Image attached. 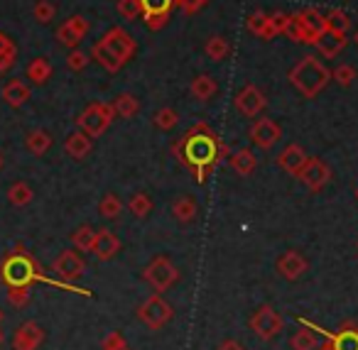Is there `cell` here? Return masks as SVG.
I'll list each match as a JSON object with an SVG mask.
<instances>
[{
    "instance_id": "f546056e",
    "label": "cell",
    "mask_w": 358,
    "mask_h": 350,
    "mask_svg": "<svg viewBox=\"0 0 358 350\" xmlns=\"http://www.w3.org/2000/svg\"><path fill=\"white\" fill-rule=\"evenodd\" d=\"M71 242L79 252H94V242H96V231L91 226H81L71 233Z\"/></svg>"
},
{
    "instance_id": "9a60e30c",
    "label": "cell",
    "mask_w": 358,
    "mask_h": 350,
    "mask_svg": "<svg viewBox=\"0 0 358 350\" xmlns=\"http://www.w3.org/2000/svg\"><path fill=\"white\" fill-rule=\"evenodd\" d=\"M45 343V328L37 321H25L13 333V350H37Z\"/></svg>"
},
{
    "instance_id": "836d02e7",
    "label": "cell",
    "mask_w": 358,
    "mask_h": 350,
    "mask_svg": "<svg viewBox=\"0 0 358 350\" xmlns=\"http://www.w3.org/2000/svg\"><path fill=\"white\" fill-rule=\"evenodd\" d=\"M125 208H128L135 218H148L150 211H152V201H150L148 194L138 191V194H133V196H130V201L125 203Z\"/></svg>"
},
{
    "instance_id": "4316f807",
    "label": "cell",
    "mask_w": 358,
    "mask_h": 350,
    "mask_svg": "<svg viewBox=\"0 0 358 350\" xmlns=\"http://www.w3.org/2000/svg\"><path fill=\"white\" fill-rule=\"evenodd\" d=\"M110 105H113V113L118 115V118H123V120L135 118V115L140 113V101L135 99L133 94H120V96H115V101Z\"/></svg>"
},
{
    "instance_id": "d6986e66",
    "label": "cell",
    "mask_w": 358,
    "mask_h": 350,
    "mask_svg": "<svg viewBox=\"0 0 358 350\" xmlns=\"http://www.w3.org/2000/svg\"><path fill=\"white\" fill-rule=\"evenodd\" d=\"M307 159H309L307 152H304L299 145H287V147L278 154V167L282 169V172L292 174V177H299V172L304 169Z\"/></svg>"
},
{
    "instance_id": "1f68e13d",
    "label": "cell",
    "mask_w": 358,
    "mask_h": 350,
    "mask_svg": "<svg viewBox=\"0 0 358 350\" xmlns=\"http://www.w3.org/2000/svg\"><path fill=\"white\" fill-rule=\"evenodd\" d=\"M289 22V15L287 13H273V15H268V27H265L263 37L260 40H273V37L278 35H285V27H287Z\"/></svg>"
},
{
    "instance_id": "c3c4849f",
    "label": "cell",
    "mask_w": 358,
    "mask_h": 350,
    "mask_svg": "<svg viewBox=\"0 0 358 350\" xmlns=\"http://www.w3.org/2000/svg\"><path fill=\"white\" fill-rule=\"evenodd\" d=\"M216 350H245V348L238 343V340H234V338H226V340H221V343H219V348H216Z\"/></svg>"
},
{
    "instance_id": "f35d334b",
    "label": "cell",
    "mask_w": 358,
    "mask_h": 350,
    "mask_svg": "<svg viewBox=\"0 0 358 350\" xmlns=\"http://www.w3.org/2000/svg\"><path fill=\"white\" fill-rule=\"evenodd\" d=\"M115 8H118V13L125 17V20H138V17H143V6H140V0H118Z\"/></svg>"
},
{
    "instance_id": "f907efd6",
    "label": "cell",
    "mask_w": 358,
    "mask_h": 350,
    "mask_svg": "<svg viewBox=\"0 0 358 350\" xmlns=\"http://www.w3.org/2000/svg\"><path fill=\"white\" fill-rule=\"evenodd\" d=\"M3 340H6V333H3V328H0V345H3Z\"/></svg>"
},
{
    "instance_id": "5b68a950",
    "label": "cell",
    "mask_w": 358,
    "mask_h": 350,
    "mask_svg": "<svg viewBox=\"0 0 358 350\" xmlns=\"http://www.w3.org/2000/svg\"><path fill=\"white\" fill-rule=\"evenodd\" d=\"M113 118H115L113 105L96 101V103L86 105L84 113L76 118V125H79V130H84L89 138H101V135L108 130V125L113 123Z\"/></svg>"
},
{
    "instance_id": "8992f818",
    "label": "cell",
    "mask_w": 358,
    "mask_h": 350,
    "mask_svg": "<svg viewBox=\"0 0 358 350\" xmlns=\"http://www.w3.org/2000/svg\"><path fill=\"white\" fill-rule=\"evenodd\" d=\"M248 326L260 340H273V338H278V335L282 333L285 319H282V314H278V311H275L270 304H263V306H258V309L253 311Z\"/></svg>"
},
{
    "instance_id": "7a4b0ae2",
    "label": "cell",
    "mask_w": 358,
    "mask_h": 350,
    "mask_svg": "<svg viewBox=\"0 0 358 350\" xmlns=\"http://www.w3.org/2000/svg\"><path fill=\"white\" fill-rule=\"evenodd\" d=\"M135 50H138V45H135V40L130 37L128 30H123V27H110V30L91 47V57H94L106 71L118 74V71L135 57Z\"/></svg>"
},
{
    "instance_id": "6da1fadb",
    "label": "cell",
    "mask_w": 358,
    "mask_h": 350,
    "mask_svg": "<svg viewBox=\"0 0 358 350\" xmlns=\"http://www.w3.org/2000/svg\"><path fill=\"white\" fill-rule=\"evenodd\" d=\"M172 154L179 159V164L194 172L196 182L204 184L211 169H216L221 159L229 157V145L206 123H196L177 143H172Z\"/></svg>"
},
{
    "instance_id": "7bdbcfd3",
    "label": "cell",
    "mask_w": 358,
    "mask_h": 350,
    "mask_svg": "<svg viewBox=\"0 0 358 350\" xmlns=\"http://www.w3.org/2000/svg\"><path fill=\"white\" fill-rule=\"evenodd\" d=\"M285 37L297 42V45H304V27L297 15H289V22H287V27H285Z\"/></svg>"
},
{
    "instance_id": "f1b7e54d",
    "label": "cell",
    "mask_w": 358,
    "mask_h": 350,
    "mask_svg": "<svg viewBox=\"0 0 358 350\" xmlns=\"http://www.w3.org/2000/svg\"><path fill=\"white\" fill-rule=\"evenodd\" d=\"M289 348L292 350H317L319 340H317V335H314V328H309V326L302 323V328L289 338Z\"/></svg>"
},
{
    "instance_id": "74e56055",
    "label": "cell",
    "mask_w": 358,
    "mask_h": 350,
    "mask_svg": "<svg viewBox=\"0 0 358 350\" xmlns=\"http://www.w3.org/2000/svg\"><path fill=\"white\" fill-rule=\"evenodd\" d=\"M55 15H57V8L52 6L50 0H37L35 8H32V17H35L37 22H42V25L55 20Z\"/></svg>"
},
{
    "instance_id": "11a10c76",
    "label": "cell",
    "mask_w": 358,
    "mask_h": 350,
    "mask_svg": "<svg viewBox=\"0 0 358 350\" xmlns=\"http://www.w3.org/2000/svg\"><path fill=\"white\" fill-rule=\"evenodd\" d=\"M0 323H3V311H0Z\"/></svg>"
},
{
    "instance_id": "52a82bcc",
    "label": "cell",
    "mask_w": 358,
    "mask_h": 350,
    "mask_svg": "<svg viewBox=\"0 0 358 350\" xmlns=\"http://www.w3.org/2000/svg\"><path fill=\"white\" fill-rule=\"evenodd\" d=\"M174 311L172 306L167 304V301L162 299V296L155 291L152 296H148V299L143 301V304L138 306V319L143 321L145 326H148L150 330H159L164 328V326L172 321Z\"/></svg>"
},
{
    "instance_id": "ee69618b",
    "label": "cell",
    "mask_w": 358,
    "mask_h": 350,
    "mask_svg": "<svg viewBox=\"0 0 358 350\" xmlns=\"http://www.w3.org/2000/svg\"><path fill=\"white\" fill-rule=\"evenodd\" d=\"M209 3L211 0H174V6L185 13V15H194V13H199L201 8H206Z\"/></svg>"
},
{
    "instance_id": "7402d4cb",
    "label": "cell",
    "mask_w": 358,
    "mask_h": 350,
    "mask_svg": "<svg viewBox=\"0 0 358 350\" xmlns=\"http://www.w3.org/2000/svg\"><path fill=\"white\" fill-rule=\"evenodd\" d=\"M346 45H348L346 35H336V32H329L327 30L322 37H319V42L314 47H317L322 57H327V59H334V57L341 54V52L346 50Z\"/></svg>"
},
{
    "instance_id": "d6a6232c",
    "label": "cell",
    "mask_w": 358,
    "mask_h": 350,
    "mask_svg": "<svg viewBox=\"0 0 358 350\" xmlns=\"http://www.w3.org/2000/svg\"><path fill=\"white\" fill-rule=\"evenodd\" d=\"M123 208H125V203L120 201L115 194H106V196L101 198V203H99V213L103 218H108V221H115V218L123 213Z\"/></svg>"
},
{
    "instance_id": "7c38bea8",
    "label": "cell",
    "mask_w": 358,
    "mask_h": 350,
    "mask_svg": "<svg viewBox=\"0 0 358 350\" xmlns=\"http://www.w3.org/2000/svg\"><path fill=\"white\" fill-rule=\"evenodd\" d=\"M143 6V20L150 30H162L169 22V13L174 8V0H140Z\"/></svg>"
},
{
    "instance_id": "30bf717a",
    "label": "cell",
    "mask_w": 358,
    "mask_h": 350,
    "mask_svg": "<svg viewBox=\"0 0 358 350\" xmlns=\"http://www.w3.org/2000/svg\"><path fill=\"white\" fill-rule=\"evenodd\" d=\"M322 333L327 335V340L319 345V350H358V326L353 321H346L336 333H329V330Z\"/></svg>"
},
{
    "instance_id": "e0dca14e",
    "label": "cell",
    "mask_w": 358,
    "mask_h": 350,
    "mask_svg": "<svg viewBox=\"0 0 358 350\" xmlns=\"http://www.w3.org/2000/svg\"><path fill=\"white\" fill-rule=\"evenodd\" d=\"M275 267H278L280 277H285L287 282H294L309 270V262H307V257H304L302 252L287 250V252H282V255L278 257V265H275Z\"/></svg>"
},
{
    "instance_id": "681fc988",
    "label": "cell",
    "mask_w": 358,
    "mask_h": 350,
    "mask_svg": "<svg viewBox=\"0 0 358 350\" xmlns=\"http://www.w3.org/2000/svg\"><path fill=\"white\" fill-rule=\"evenodd\" d=\"M13 47H15V45H13L10 37H8L6 32H0V54H3V52H8V50H13Z\"/></svg>"
},
{
    "instance_id": "b9f144b4",
    "label": "cell",
    "mask_w": 358,
    "mask_h": 350,
    "mask_svg": "<svg viewBox=\"0 0 358 350\" xmlns=\"http://www.w3.org/2000/svg\"><path fill=\"white\" fill-rule=\"evenodd\" d=\"M8 301L15 309H22L30 301V286H8Z\"/></svg>"
},
{
    "instance_id": "db71d44e",
    "label": "cell",
    "mask_w": 358,
    "mask_h": 350,
    "mask_svg": "<svg viewBox=\"0 0 358 350\" xmlns=\"http://www.w3.org/2000/svg\"><path fill=\"white\" fill-rule=\"evenodd\" d=\"M0 169H3V154H0Z\"/></svg>"
},
{
    "instance_id": "603a6c76",
    "label": "cell",
    "mask_w": 358,
    "mask_h": 350,
    "mask_svg": "<svg viewBox=\"0 0 358 350\" xmlns=\"http://www.w3.org/2000/svg\"><path fill=\"white\" fill-rule=\"evenodd\" d=\"M229 164L238 177H250L258 167V159H255L253 150H238V152L229 154Z\"/></svg>"
},
{
    "instance_id": "f5cc1de1",
    "label": "cell",
    "mask_w": 358,
    "mask_h": 350,
    "mask_svg": "<svg viewBox=\"0 0 358 350\" xmlns=\"http://www.w3.org/2000/svg\"><path fill=\"white\" fill-rule=\"evenodd\" d=\"M118 350H130V345H128V343H125V345H123V348H118Z\"/></svg>"
},
{
    "instance_id": "ab89813d",
    "label": "cell",
    "mask_w": 358,
    "mask_h": 350,
    "mask_svg": "<svg viewBox=\"0 0 358 350\" xmlns=\"http://www.w3.org/2000/svg\"><path fill=\"white\" fill-rule=\"evenodd\" d=\"M245 27H248L253 35L263 37L265 27H268V13H265V10H253L248 15V20H245Z\"/></svg>"
},
{
    "instance_id": "bcb514c9",
    "label": "cell",
    "mask_w": 358,
    "mask_h": 350,
    "mask_svg": "<svg viewBox=\"0 0 358 350\" xmlns=\"http://www.w3.org/2000/svg\"><path fill=\"white\" fill-rule=\"evenodd\" d=\"M125 345V335L120 333V330H110L108 335L103 338V343H101V350H118Z\"/></svg>"
},
{
    "instance_id": "7dc6e473",
    "label": "cell",
    "mask_w": 358,
    "mask_h": 350,
    "mask_svg": "<svg viewBox=\"0 0 358 350\" xmlns=\"http://www.w3.org/2000/svg\"><path fill=\"white\" fill-rule=\"evenodd\" d=\"M15 61H17V50H15V47H13V50H8V52H3V54H0V74L10 71L13 66H15Z\"/></svg>"
},
{
    "instance_id": "60d3db41",
    "label": "cell",
    "mask_w": 358,
    "mask_h": 350,
    "mask_svg": "<svg viewBox=\"0 0 358 350\" xmlns=\"http://www.w3.org/2000/svg\"><path fill=\"white\" fill-rule=\"evenodd\" d=\"M331 79L336 81L338 86H343V89H348V86L356 81V69H353L351 64H341L336 66V69L331 71Z\"/></svg>"
},
{
    "instance_id": "4fadbf2b",
    "label": "cell",
    "mask_w": 358,
    "mask_h": 350,
    "mask_svg": "<svg viewBox=\"0 0 358 350\" xmlns=\"http://www.w3.org/2000/svg\"><path fill=\"white\" fill-rule=\"evenodd\" d=\"M248 138L253 140V145H258L260 150H270L280 138H282V128L270 118H258L248 130Z\"/></svg>"
},
{
    "instance_id": "9c48e42d",
    "label": "cell",
    "mask_w": 358,
    "mask_h": 350,
    "mask_svg": "<svg viewBox=\"0 0 358 350\" xmlns=\"http://www.w3.org/2000/svg\"><path fill=\"white\" fill-rule=\"evenodd\" d=\"M52 270L59 279L64 282H76L86 275V262L81 255H76V250H62L57 255V260L52 262Z\"/></svg>"
},
{
    "instance_id": "816d5d0a",
    "label": "cell",
    "mask_w": 358,
    "mask_h": 350,
    "mask_svg": "<svg viewBox=\"0 0 358 350\" xmlns=\"http://www.w3.org/2000/svg\"><path fill=\"white\" fill-rule=\"evenodd\" d=\"M353 45L358 47V30H356V35H353Z\"/></svg>"
},
{
    "instance_id": "484cf974",
    "label": "cell",
    "mask_w": 358,
    "mask_h": 350,
    "mask_svg": "<svg viewBox=\"0 0 358 350\" xmlns=\"http://www.w3.org/2000/svg\"><path fill=\"white\" fill-rule=\"evenodd\" d=\"M25 147H27V152H30V154H35V157H42V154L50 152L52 135L47 133V130H32V133L25 138Z\"/></svg>"
},
{
    "instance_id": "3957f363",
    "label": "cell",
    "mask_w": 358,
    "mask_h": 350,
    "mask_svg": "<svg viewBox=\"0 0 358 350\" xmlns=\"http://www.w3.org/2000/svg\"><path fill=\"white\" fill-rule=\"evenodd\" d=\"M287 79L304 99H317V96L327 89L329 81H331V71H329L317 57L307 54L289 69Z\"/></svg>"
},
{
    "instance_id": "f6af8a7d",
    "label": "cell",
    "mask_w": 358,
    "mask_h": 350,
    "mask_svg": "<svg viewBox=\"0 0 358 350\" xmlns=\"http://www.w3.org/2000/svg\"><path fill=\"white\" fill-rule=\"evenodd\" d=\"M89 54H84V52L79 50H71V54L66 57V66H69L71 71H84L86 66H89Z\"/></svg>"
},
{
    "instance_id": "d590c367",
    "label": "cell",
    "mask_w": 358,
    "mask_h": 350,
    "mask_svg": "<svg viewBox=\"0 0 358 350\" xmlns=\"http://www.w3.org/2000/svg\"><path fill=\"white\" fill-rule=\"evenodd\" d=\"M327 30L336 32V35H346V32L351 30V20H348V15L343 10L334 8V10L327 13Z\"/></svg>"
},
{
    "instance_id": "d4e9b609",
    "label": "cell",
    "mask_w": 358,
    "mask_h": 350,
    "mask_svg": "<svg viewBox=\"0 0 358 350\" xmlns=\"http://www.w3.org/2000/svg\"><path fill=\"white\" fill-rule=\"evenodd\" d=\"M199 213V206H196L194 196H179L172 201V216L177 218L179 223H192Z\"/></svg>"
},
{
    "instance_id": "5bb4252c",
    "label": "cell",
    "mask_w": 358,
    "mask_h": 350,
    "mask_svg": "<svg viewBox=\"0 0 358 350\" xmlns=\"http://www.w3.org/2000/svg\"><path fill=\"white\" fill-rule=\"evenodd\" d=\"M294 15L299 17V22L304 27V45L314 47L319 42V37L327 32V15H322L317 8H304V10L294 13Z\"/></svg>"
},
{
    "instance_id": "ba28073f",
    "label": "cell",
    "mask_w": 358,
    "mask_h": 350,
    "mask_svg": "<svg viewBox=\"0 0 358 350\" xmlns=\"http://www.w3.org/2000/svg\"><path fill=\"white\" fill-rule=\"evenodd\" d=\"M299 182L304 184V187L309 189V191H322L324 187H327L329 182H331V167H329L324 159L319 157H309L307 164H304V169L299 172Z\"/></svg>"
},
{
    "instance_id": "ac0fdd59",
    "label": "cell",
    "mask_w": 358,
    "mask_h": 350,
    "mask_svg": "<svg viewBox=\"0 0 358 350\" xmlns=\"http://www.w3.org/2000/svg\"><path fill=\"white\" fill-rule=\"evenodd\" d=\"M120 238L115 235L110 228H99L96 231V242H94V255H96V260H101V262H108V260H113L115 255L120 252Z\"/></svg>"
},
{
    "instance_id": "44dd1931",
    "label": "cell",
    "mask_w": 358,
    "mask_h": 350,
    "mask_svg": "<svg viewBox=\"0 0 358 350\" xmlns=\"http://www.w3.org/2000/svg\"><path fill=\"white\" fill-rule=\"evenodd\" d=\"M27 99H30V86H27L22 79H13L3 86V101H6L10 108H20V105H25Z\"/></svg>"
},
{
    "instance_id": "cb8c5ba5",
    "label": "cell",
    "mask_w": 358,
    "mask_h": 350,
    "mask_svg": "<svg viewBox=\"0 0 358 350\" xmlns=\"http://www.w3.org/2000/svg\"><path fill=\"white\" fill-rule=\"evenodd\" d=\"M189 91H192V96H194L196 101H201V103H206V101H211L216 94H219V84H216L214 76H209V74H199L194 81H192Z\"/></svg>"
},
{
    "instance_id": "e575fe53",
    "label": "cell",
    "mask_w": 358,
    "mask_h": 350,
    "mask_svg": "<svg viewBox=\"0 0 358 350\" xmlns=\"http://www.w3.org/2000/svg\"><path fill=\"white\" fill-rule=\"evenodd\" d=\"M32 189H30V184H25V182H15L10 189H8V201L13 203V206H27V203L32 201Z\"/></svg>"
},
{
    "instance_id": "83f0119b",
    "label": "cell",
    "mask_w": 358,
    "mask_h": 350,
    "mask_svg": "<svg viewBox=\"0 0 358 350\" xmlns=\"http://www.w3.org/2000/svg\"><path fill=\"white\" fill-rule=\"evenodd\" d=\"M50 76H52V64L47 57H37V59H32L30 64H27V79H30L35 86L47 84Z\"/></svg>"
},
{
    "instance_id": "8d00e7d4",
    "label": "cell",
    "mask_w": 358,
    "mask_h": 350,
    "mask_svg": "<svg viewBox=\"0 0 358 350\" xmlns=\"http://www.w3.org/2000/svg\"><path fill=\"white\" fill-rule=\"evenodd\" d=\"M177 123H179V113L174 108H159L152 115V125L157 130H172Z\"/></svg>"
},
{
    "instance_id": "8fae6325",
    "label": "cell",
    "mask_w": 358,
    "mask_h": 350,
    "mask_svg": "<svg viewBox=\"0 0 358 350\" xmlns=\"http://www.w3.org/2000/svg\"><path fill=\"white\" fill-rule=\"evenodd\" d=\"M265 105H268L265 94L253 84H245L243 89L238 91V96H236V108H238V113L245 115V118H258L265 110Z\"/></svg>"
},
{
    "instance_id": "4dcf8cb0",
    "label": "cell",
    "mask_w": 358,
    "mask_h": 350,
    "mask_svg": "<svg viewBox=\"0 0 358 350\" xmlns=\"http://www.w3.org/2000/svg\"><path fill=\"white\" fill-rule=\"evenodd\" d=\"M204 52H206V57H209V59H214V61H224L226 57H229L231 47H229V42H226V37L214 35V37H209V40H206Z\"/></svg>"
},
{
    "instance_id": "ffe728a7",
    "label": "cell",
    "mask_w": 358,
    "mask_h": 350,
    "mask_svg": "<svg viewBox=\"0 0 358 350\" xmlns=\"http://www.w3.org/2000/svg\"><path fill=\"white\" fill-rule=\"evenodd\" d=\"M91 147H94V143H91V138L84 133V130H74V133H71L69 138H66V143H64L66 154H69L71 159H76V162L89 157Z\"/></svg>"
},
{
    "instance_id": "2e32d148",
    "label": "cell",
    "mask_w": 358,
    "mask_h": 350,
    "mask_svg": "<svg viewBox=\"0 0 358 350\" xmlns=\"http://www.w3.org/2000/svg\"><path fill=\"white\" fill-rule=\"evenodd\" d=\"M89 27L91 25L84 15H71L64 25H59V30H57V40H59L64 47H69V50H76V45L89 35Z\"/></svg>"
},
{
    "instance_id": "277c9868",
    "label": "cell",
    "mask_w": 358,
    "mask_h": 350,
    "mask_svg": "<svg viewBox=\"0 0 358 350\" xmlns=\"http://www.w3.org/2000/svg\"><path fill=\"white\" fill-rule=\"evenodd\" d=\"M143 279L152 286V291L164 294L167 289H172L179 279V270L174 267V262L167 255H157L148 262V267L143 270Z\"/></svg>"
}]
</instances>
